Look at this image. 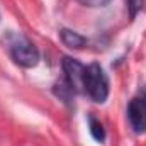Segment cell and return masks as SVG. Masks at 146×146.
I'll return each mask as SVG.
<instances>
[{
    "label": "cell",
    "mask_w": 146,
    "mask_h": 146,
    "mask_svg": "<svg viewBox=\"0 0 146 146\" xmlns=\"http://www.w3.org/2000/svg\"><path fill=\"white\" fill-rule=\"evenodd\" d=\"M12 60L22 68H34L39 63V51L29 39H19L10 46Z\"/></svg>",
    "instance_id": "cell-2"
},
{
    "label": "cell",
    "mask_w": 146,
    "mask_h": 146,
    "mask_svg": "<svg viewBox=\"0 0 146 146\" xmlns=\"http://www.w3.org/2000/svg\"><path fill=\"white\" fill-rule=\"evenodd\" d=\"M127 117L131 127L136 134L146 133V100L143 97H134L127 106Z\"/></svg>",
    "instance_id": "cell-4"
},
{
    "label": "cell",
    "mask_w": 146,
    "mask_h": 146,
    "mask_svg": "<svg viewBox=\"0 0 146 146\" xmlns=\"http://www.w3.org/2000/svg\"><path fill=\"white\" fill-rule=\"evenodd\" d=\"M143 99H146V88H145V97H143Z\"/></svg>",
    "instance_id": "cell-9"
},
{
    "label": "cell",
    "mask_w": 146,
    "mask_h": 146,
    "mask_svg": "<svg viewBox=\"0 0 146 146\" xmlns=\"http://www.w3.org/2000/svg\"><path fill=\"white\" fill-rule=\"evenodd\" d=\"M88 127H90V134L95 141L99 143H104L106 139V129L102 126V122L99 119H95L94 115H88Z\"/></svg>",
    "instance_id": "cell-6"
},
{
    "label": "cell",
    "mask_w": 146,
    "mask_h": 146,
    "mask_svg": "<svg viewBox=\"0 0 146 146\" xmlns=\"http://www.w3.org/2000/svg\"><path fill=\"white\" fill-rule=\"evenodd\" d=\"M78 2L87 5V7H104V5L109 3L110 0H78Z\"/></svg>",
    "instance_id": "cell-8"
},
{
    "label": "cell",
    "mask_w": 146,
    "mask_h": 146,
    "mask_svg": "<svg viewBox=\"0 0 146 146\" xmlns=\"http://www.w3.org/2000/svg\"><path fill=\"white\" fill-rule=\"evenodd\" d=\"M83 92L97 104H104L109 97V78L99 63L85 66Z\"/></svg>",
    "instance_id": "cell-1"
},
{
    "label": "cell",
    "mask_w": 146,
    "mask_h": 146,
    "mask_svg": "<svg viewBox=\"0 0 146 146\" xmlns=\"http://www.w3.org/2000/svg\"><path fill=\"white\" fill-rule=\"evenodd\" d=\"M60 37L63 41V44L70 49H82L87 46V37H83L82 34L75 33L72 29H61L60 31Z\"/></svg>",
    "instance_id": "cell-5"
},
{
    "label": "cell",
    "mask_w": 146,
    "mask_h": 146,
    "mask_svg": "<svg viewBox=\"0 0 146 146\" xmlns=\"http://www.w3.org/2000/svg\"><path fill=\"white\" fill-rule=\"evenodd\" d=\"M127 7H129V15H131V19H134L136 15H138V12L143 9V5H145V0H127Z\"/></svg>",
    "instance_id": "cell-7"
},
{
    "label": "cell",
    "mask_w": 146,
    "mask_h": 146,
    "mask_svg": "<svg viewBox=\"0 0 146 146\" xmlns=\"http://www.w3.org/2000/svg\"><path fill=\"white\" fill-rule=\"evenodd\" d=\"M63 72H65V82L70 85L73 92H83V76H85V66L72 56L63 58Z\"/></svg>",
    "instance_id": "cell-3"
}]
</instances>
